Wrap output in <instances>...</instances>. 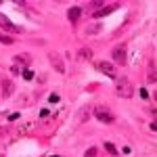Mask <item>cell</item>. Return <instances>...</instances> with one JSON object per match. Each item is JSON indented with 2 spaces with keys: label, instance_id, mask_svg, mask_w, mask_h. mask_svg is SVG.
<instances>
[{
  "label": "cell",
  "instance_id": "obj_7",
  "mask_svg": "<svg viewBox=\"0 0 157 157\" xmlns=\"http://www.w3.org/2000/svg\"><path fill=\"white\" fill-rule=\"evenodd\" d=\"M117 6H120V4L113 2V4H107L105 9H97V11H94V17H97V19H98V17H105V15H109V13H113Z\"/></svg>",
  "mask_w": 157,
  "mask_h": 157
},
{
  "label": "cell",
  "instance_id": "obj_18",
  "mask_svg": "<svg viewBox=\"0 0 157 157\" xmlns=\"http://www.w3.org/2000/svg\"><path fill=\"white\" fill-rule=\"evenodd\" d=\"M140 97H143V98H149V90H145V88H140Z\"/></svg>",
  "mask_w": 157,
  "mask_h": 157
},
{
  "label": "cell",
  "instance_id": "obj_20",
  "mask_svg": "<svg viewBox=\"0 0 157 157\" xmlns=\"http://www.w3.org/2000/svg\"><path fill=\"white\" fill-rule=\"evenodd\" d=\"M17 117H19V113H11V115H9V121H15Z\"/></svg>",
  "mask_w": 157,
  "mask_h": 157
},
{
  "label": "cell",
  "instance_id": "obj_9",
  "mask_svg": "<svg viewBox=\"0 0 157 157\" xmlns=\"http://www.w3.org/2000/svg\"><path fill=\"white\" fill-rule=\"evenodd\" d=\"M13 90H15V86L11 80H2V97H11Z\"/></svg>",
  "mask_w": 157,
  "mask_h": 157
},
{
  "label": "cell",
  "instance_id": "obj_13",
  "mask_svg": "<svg viewBox=\"0 0 157 157\" xmlns=\"http://www.w3.org/2000/svg\"><path fill=\"white\" fill-rule=\"evenodd\" d=\"M147 80H149L151 84L155 82V65H153V63H151V69H149V75H147Z\"/></svg>",
  "mask_w": 157,
  "mask_h": 157
},
{
  "label": "cell",
  "instance_id": "obj_8",
  "mask_svg": "<svg viewBox=\"0 0 157 157\" xmlns=\"http://www.w3.org/2000/svg\"><path fill=\"white\" fill-rule=\"evenodd\" d=\"M67 17H69L71 23H78V19L82 17V6H71V9L67 11Z\"/></svg>",
  "mask_w": 157,
  "mask_h": 157
},
{
  "label": "cell",
  "instance_id": "obj_10",
  "mask_svg": "<svg viewBox=\"0 0 157 157\" xmlns=\"http://www.w3.org/2000/svg\"><path fill=\"white\" fill-rule=\"evenodd\" d=\"M78 57H80L82 61H90V59H92V50H90V48H80Z\"/></svg>",
  "mask_w": 157,
  "mask_h": 157
},
{
  "label": "cell",
  "instance_id": "obj_4",
  "mask_svg": "<svg viewBox=\"0 0 157 157\" xmlns=\"http://www.w3.org/2000/svg\"><path fill=\"white\" fill-rule=\"evenodd\" d=\"M97 69H98V71H103L105 75H109V78H115V75H117V73H115V67H113L111 63H107V61L97 63Z\"/></svg>",
  "mask_w": 157,
  "mask_h": 157
},
{
  "label": "cell",
  "instance_id": "obj_3",
  "mask_svg": "<svg viewBox=\"0 0 157 157\" xmlns=\"http://www.w3.org/2000/svg\"><path fill=\"white\" fill-rule=\"evenodd\" d=\"M113 61H115L117 65H126V46H124V44H120V46L113 48Z\"/></svg>",
  "mask_w": 157,
  "mask_h": 157
},
{
  "label": "cell",
  "instance_id": "obj_11",
  "mask_svg": "<svg viewBox=\"0 0 157 157\" xmlns=\"http://www.w3.org/2000/svg\"><path fill=\"white\" fill-rule=\"evenodd\" d=\"M101 29H103V25H101V23H94V25H90V27L86 29V34H98Z\"/></svg>",
  "mask_w": 157,
  "mask_h": 157
},
{
  "label": "cell",
  "instance_id": "obj_14",
  "mask_svg": "<svg viewBox=\"0 0 157 157\" xmlns=\"http://www.w3.org/2000/svg\"><path fill=\"white\" fill-rule=\"evenodd\" d=\"M0 42L9 46V44H13V38H11V36H6V34H0Z\"/></svg>",
  "mask_w": 157,
  "mask_h": 157
},
{
  "label": "cell",
  "instance_id": "obj_16",
  "mask_svg": "<svg viewBox=\"0 0 157 157\" xmlns=\"http://www.w3.org/2000/svg\"><path fill=\"white\" fill-rule=\"evenodd\" d=\"M84 157H97V147H90V149L84 153Z\"/></svg>",
  "mask_w": 157,
  "mask_h": 157
},
{
  "label": "cell",
  "instance_id": "obj_22",
  "mask_svg": "<svg viewBox=\"0 0 157 157\" xmlns=\"http://www.w3.org/2000/svg\"><path fill=\"white\" fill-rule=\"evenodd\" d=\"M52 157H59V155H52Z\"/></svg>",
  "mask_w": 157,
  "mask_h": 157
},
{
  "label": "cell",
  "instance_id": "obj_5",
  "mask_svg": "<svg viewBox=\"0 0 157 157\" xmlns=\"http://www.w3.org/2000/svg\"><path fill=\"white\" fill-rule=\"evenodd\" d=\"M48 59H50L52 67H55L57 71H59V73H65V65H63V61H61V57L57 55V52H50V55H48Z\"/></svg>",
  "mask_w": 157,
  "mask_h": 157
},
{
  "label": "cell",
  "instance_id": "obj_17",
  "mask_svg": "<svg viewBox=\"0 0 157 157\" xmlns=\"http://www.w3.org/2000/svg\"><path fill=\"white\" fill-rule=\"evenodd\" d=\"M23 78H25V80H32V78H34V71H32V69H25V71H23Z\"/></svg>",
  "mask_w": 157,
  "mask_h": 157
},
{
  "label": "cell",
  "instance_id": "obj_12",
  "mask_svg": "<svg viewBox=\"0 0 157 157\" xmlns=\"http://www.w3.org/2000/svg\"><path fill=\"white\" fill-rule=\"evenodd\" d=\"M17 63H19V65H27V63H29V55H19V57H17Z\"/></svg>",
  "mask_w": 157,
  "mask_h": 157
},
{
  "label": "cell",
  "instance_id": "obj_15",
  "mask_svg": "<svg viewBox=\"0 0 157 157\" xmlns=\"http://www.w3.org/2000/svg\"><path fill=\"white\" fill-rule=\"evenodd\" d=\"M105 149H107L111 155H117V147H115V145H111V143H105Z\"/></svg>",
  "mask_w": 157,
  "mask_h": 157
},
{
  "label": "cell",
  "instance_id": "obj_19",
  "mask_svg": "<svg viewBox=\"0 0 157 157\" xmlns=\"http://www.w3.org/2000/svg\"><path fill=\"white\" fill-rule=\"evenodd\" d=\"M50 103H59V94H50Z\"/></svg>",
  "mask_w": 157,
  "mask_h": 157
},
{
  "label": "cell",
  "instance_id": "obj_21",
  "mask_svg": "<svg viewBox=\"0 0 157 157\" xmlns=\"http://www.w3.org/2000/svg\"><path fill=\"white\" fill-rule=\"evenodd\" d=\"M90 6H94V9H97V6H103V2H98V0H94V2H90Z\"/></svg>",
  "mask_w": 157,
  "mask_h": 157
},
{
  "label": "cell",
  "instance_id": "obj_2",
  "mask_svg": "<svg viewBox=\"0 0 157 157\" xmlns=\"http://www.w3.org/2000/svg\"><path fill=\"white\" fill-rule=\"evenodd\" d=\"M94 117H97L101 124H113L115 121V115L109 111V107H105V105H98V107H94Z\"/></svg>",
  "mask_w": 157,
  "mask_h": 157
},
{
  "label": "cell",
  "instance_id": "obj_6",
  "mask_svg": "<svg viewBox=\"0 0 157 157\" xmlns=\"http://www.w3.org/2000/svg\"><path fill=\"white\" fill-rule=\"evenodd\" d=\"M0 27H2V29H6V32H17V34L21 32V27H19V25H15V23H11L4 15H0Z\"/></svg>",
  "mask_w": 157,
  "mask_h": 157
},
{
  "label": "cell",
  "instance_id": "obj_1",
  "mask_svg": "<svg viewBox=\"0 0 157 157\" xmlns=\"http://www.w3.org/2000/svg\"><path fill=\"white\" fill-rule=\"evenodd\" d=\"M115 94H117V97H124V98H130L134 94L132 84H130L126 78H117V84H115Z\"/></svg>",
  "mask_w": 157,
  "mask_h": 157
}]
</instances>
